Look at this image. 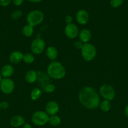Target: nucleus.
<instances>
[{
	"label": "nucleus",
	"instance_id": "1",
	"mask_svg": "<svg viewBox=\"0 0 128 128\" xmlns=\"http://www.w3.org/2000/svg\"><path fill=\"white\" fill-rule=\"evenodd\" d=\"M79 102L88 110L97 108L100 104V96L96 90L90 86H85L80 90L78 95Z\"/></svg>",
	"mask_w": 128,
	"mask_h": 128
},
{
	"label": "nucleus",
	"instance_id": "2",
	"mask_svg": "<svg viewBox=\"0 0 128 128\" xmlns=\"http://www.w3.org/2000/svg\"><path fill=\"white\" fill-rule=\"evenodd\" d=\"M46 74L53 80H61L66 75V70L61 62L53 61L48 66Z\"/></svg>",
	"mask_w": 128,
	"mask_h": 128
},
{
	"label": "nucleus",
	"instance_id": "3",
	"mask_svg": "<svg viewBox=\"0 0 128 128\" xmlns=\"http://www.w3.org/2000/svg\"><path fill=\"white\" fill-rule=\"evenodd\" d=\"M44 14L40 10H33L28 14L26 21L28 24L35 27L40 24L44 20Z\"/></svg>",
	"mask_w": 128,
	"mask_h": 128
},
{
	"label": "nucleus",
	"instance_id": "4",
	"mask_svg": "<svg viewBox=\"0 0 128 128\" xmlns=\"http://www.w3.org/2000/svg\"><path fill=\"white\" fill-rule=\"evenodd\" d=\"M81 55L85 61H92L95 59L97 55L96 48L90 43H85L81 50Z\"/></svg>",
	"mask_w": 128,
	"mask_h": 128
},
{
	"label": "nucleus",
	"instance_id": "5",
	"mask_svg": "<svg viewBox=\"0 0 128 128\" xmlns=\"http://www.w3.org/2000/svg\"><path fill=\"white\" fill-rule=\"evenodd\" d=\"M49 115L43 111H37L31 116V122L37 126H43L48 122Z\"/></svg>",
	"mask_w": 128,
	"mask_h": 128
},
{
	"label": "nucleus",
	"instance_id": "6",
	"mask_svg": "<svg viewBox=\"0 0 128 128\" xmlns=\"http://www.w3.org/2000/svg\"><path fill=\"white\" fill-rule=\"evenodd\" d=\"M100 94L105 100L111 101L115 96V91L109 84H104L99 89Z\"/></svg>",
	"mask_w": 128,
	"mask_h": 128
},
{
	"label": "nucleus",
	"instance_id": "7",
	"mask_svg": "<svg viewBox=\"0 0 128 128\" xmlns=\"http://www.w3.org/2000/svg\"><path fill=\"white\" fill-rule=\"evenodd\" d=\"M15 88V82L11 78H3L0 82V90L5 94H10Z\"/></svg>",
	"mask_w": 128,
	"mask_h": 128
},
{
	"label": "nucleus",
	"instance_id": "8",
	"mask_svg": "<svg viewBox=\"0 0 128 128\" xmlns=\"http://www.w3.org/2000/svg\"><path fill=\"white\" fill-rule=\"evenodd\" d=\"M30 49L32 53L34 54H40L45 50V42L44 40L39 38L35 39L31 42Z\"/></svg>",
	"mask_w": 128,
	"mask_h": 128
},
{
	"label": "nucleus",
	"instance_id": "9",
	"mask_svg": "<svg viewBox=\"0 0 128 128\" xmlns=\"http://www.w3.org/2000/svg\"><path fill=\"white\" fill-rule=\"evenodd\" d=\"M65 35L67 37L71 40L76 38L79 34V30L78 26L74 23H70L67 24L64 30Z\"/></svg>",
	"mask_w": 128,
	"mask_h": 128
},
{
	"label": "nucleus",
	"instance_id": "10",
	"mask_svg": "<svg viewBox=\"0 0 128 128\" xmlns=\"http://www.w3.org/2000/svg\"><path fill=\"white\" fill-rule=\"evenodd\" d=\"M60 107L59 104L54 101H50L46 103V106H45V112L49 115V116H54L56 115L58 112Z\"/></svg>",
	"mask_w": 128,
	"mask_h": 128
},
{
	"label": "nucleus",
	"instance_id": "11",
	"mask_svg": "<svg viewBox=\"0 0 128 128\" xmlns=\"http://www.w3.org/2000/svg\"><path fill=\"white\" fill-rule=\"evenodd\" d=\"M77 22L80 25H85L89 21V14L85 10H80L76 13Z\"/></svg>",
	"mask_w": 128,
	"mask_h": 128
},
{
	"label": "nucleus",
	"instance_id": "12",
	"mask_svg": "<svg viewBox=\"0 0 128 128\" xmlns=\"http://www.w3.org/2000/svg\"><path fill=\"white\" fill-rule=\"evenodd\" d=\"M79 40L81 41L83 43H89L92 38L91 31L87 28L83 29L79 32Z\"/></svg>",
	"mask_w": 128,
	"mask_h": 128
},
{
	"label": "nucleus",
	"instance_id": "13",
	"mask_svg": "<svg viewBox=\"0 0 128 128\" xmlns=\"http://www.w3.org/2000/svg\"><path fill=\"white\" fill-rule=\"evenodd\" d=\"M23 54L21 51H15L10 54L9 56V60L11 64H16L23 61Z\"/></svg>",
	"mask_w": 128,
	"mask_h": 128
},
{
	"label": "nucleus",
	"instance_id": "14",
	"mask_svg": "<svg viewBox=\"0 0 128 128\" xmlns=\"http://www.w3.org/2000/svg\"><path fill=\"white\" fill-rule=\"evenodd\" d=\"M37 81L40 84L41 88H44L46 85L50 84V78L49 77L47 74L43 72L42 71H38V79Z\"/></svg>",
	"mask_w": 128,
	"mask_h": 128
},
{
	"label": "nucleus",
	"instance_id": "15",
	"mask_svg": "<svg viewBox=\"0 0 128 128\" xmlns=\"http://www.w3.org/2000/svg\"><path fill=\"white\" fill-rule=\"evenodd\" d=\"M14 68L11 64H5L1 68L0 74L2 75L3 78H10L14 73Z\"/></svg>",
	"mask_w": 128,
	"mask_h": 128
},
{
	"label": "nucleus",
	"instance_id": "16",
	"mask_svg": "<svg viewBox=\"0 0 128 128\" xmlns=\"http://www.w3.org/2000/svg\"><path fill=\"white\" fill-rule=\"evenodd\" d=\"M10 125L13 128H19L22 126L25 123V118L20 115L14 116L10 119Z\"/></svg>",
	"mask_w": 128,
	"mask_h": 128
},
{
	"label": "nucleus",
	"instance_id": "17",
	"mask_svg": "<svg viewBox=\"0 0 128 128\" xmlns=\"http://www.w3.org/2000/svg\"><path fill=\"white\" fill-rule=\"evenodd\" d=\"M46 56L49 60L51 61H55L58 57V51L57 49L55 47L53 46H50L48 47L46 50Z\"/></svg>",
	"mask_w": 128,
	"mask_h": 128
},
{
	"label": "nucleus",
	"instance_id": "18",
	"mask_svg": "<svg viewBox=\"0 0 128 128\" xmlns=\"http://www.w3.org/2000/svg\"><path fill=\"white\" fill-rule=\"evenodd\" d=\"M25 81L28 83L32 84L36 82L38 79V72L34 70H31L28 71L25 76Z\"/></svg>",
	"mask_w": 128,
	"mask_h": 128
},
{
	"label": "nucleus",
	"instance_id": "19",
	"mask_svg": "<svg viewBox=\"0 0 128 128\" xmlns=\"http://www.w3.org/2000/svg\"><path fill=\"white\" fill-rule=\"evenodd\" d=\"M42 94V90L39 88H35L33 89L32 91H31L30 93V98L32 101H37Z\"/></svg>",
	"mask_w": 128,
	"mask_h": 128
},
{
	"label": "nucleus",
	"instance_id": "20",
	"mask_svg": "<svg viewBox=\"0 0 128 128\" xmlns=\"http://www.w3.org/2000/svg\"><path fill=\"white\" fill-rule=\"evenodd\" d=\"M34 32V27L29 24H26L22 28V34L25 37H31Z\"/></svg>",
	"mask_w": 128,
	"mask_h": 128
},
{
	"label": "nucleus",
	"instance_id": "21",
	"mask_svg": "<svg viewBox=\"0 0 128 128\" xmlns=\"http://www.w3.org/2000/svg\"><path fill=\"white\" fill-rule=\"evenodd\" d=\"M49 124L51 125L53 127H56L59 126L61 123V119L57 115H54V116H51L49 117L48 122Z\"/></svg>",
	"mask_w": 128,
	"mask_h": 128
},
{
	"label": "nucleus",
	"instance_id": "22",
	"mask_svg": "<svg viewBox=\"0 0 128 128\" xmlns=\"http://www.w3.org/2000/svg\"><path fill=\"white\" fill-rule=\"evenodd\" d=\"M99 107H100V110L103 112H108V111H110V108H111L110 102L107 100H103L99 104Z\"/></svg>",
	"mask_w": 128,
	"mask_h": 128
},
{
	"label": "nucleus",
	"instance_id": "23",
	"mask_svg": "<svg viewBox=\"0 0 128 128\" xmlns=\"http://www.w3.org/2000/svg\"><path fill=\"white\" fill-rule=\"evenodd\" d=\"M23 61L26 64L33 63L35 61V56H34L33 54L30 53V52H26V53L24 54Z\"/></svg>",
	"mask_w": 128,
	"mask_h": 128
},
{
	"label": "nucleus",
	"instance_id": "24",
	"mask_svg": "<svg viewBox=\"0 0 128 128\" xmlns=\"http://www.w3.org/2000/svg\"><path fill=\"white\" fill-rule=\"evenodd\" d=\"M42 90L43 91L46 93H51V92H54V91L55 90V86L51 83L48 84L44 88H43Z\"/></svg>",
	"mask_w": 128,
	"mask_h": 128
},
{
	"label": "nucleus",
	"instance_id": "25",
	"mask_svg": "<svg viewBox=\"0 0 128 128\" xmlns=\"http://www.w3.org/2000/svg\"><path fill=\"white\" fill-rule=\"evenodd\" d=\"M23 12L20 10H17L14 11L13 12L11 13V18L12 20H18L22 16Z\"/></svg>",
	"mask_w": 128,
	"mask_h": 128
},
{
	"label": "nucleus",
	"instance_id": "26",
	"mask_svg": "<svg viewBox=\"0 0 128 128\" xmlns=\"http://www.w3.org/2000/svg\"><path fill=\"white\" fill-rule=\"evenodd\" d=\"M124 0H110V4L114 8H117L123 4Z\"/></svg>",
	"mask_w": 128,
	"mask_h": 128
},
{
	"label": "nucleus",
	"instance_id": "27",
	"mask_svg": "<svg viewBox=\"0 0 128 128\" xmlns=\"http://www.w3.org/2000/svg\"><path fill=\"white\" fill-rule=\"evenodd\" d=\"M84 43H83V42H82L81 41H80V40H77V41H76L74 42V46H75V48L77 49V50H81L83 46H84Z\"/></svg>",
	"mask_w": 128,
	"mask_h": 128
},
{
	"label": "nucleus",
	"instance_id": "28",
	"mask_svg": "<svg viewBox=\"0 0 128 128\" xmlns=\"http://www.w3.org/2000/svg\"><path fill=\"white\" fill-rule=\"evenodd\" d=\"M12 0H0V6H8L10 4Z\"/></svg>",
	"mask_w": 128,
	"mask_h": 128
},
{
	"label": "nucleus",
	"instance_id": "29",
	"mask_svg": "<svg viewBox=\"0 0 128 128\" xmlns=\"http://www.w3.org/2000/svg\"><path fill=\"white\" fill-rule=\"evenodd\" d=\"M0 106H1V110H6L9 108V103L7 101H2L0 102Z\"/></svg>",
	"mask_w": 128,
	"mask_h": 128
},
{
	"label": "nucleus",
	"instance_id": "30",
	"mask_svg": "<svg viewBox=\"0 0 128 128\" xmlns=\"http://www.w3.org/2000/svg\"><path fill=\"white\" fill-rule=\"evenodd\" d=\"M65 22H66L67 24H69L70 23H72V21H73V19L72 17L70 15H67L65 17Z\"/></svg>",
	"mask_w": 128,
	"mask_h": 128
},
{
	"label": "nucleus",
	"instance_id": "31",
	"mask_svg": "<svg viewBox=\"0 0 128 128\" xmlns=\"http://www.w3.org/2000/svg\"><path fill=\"white\" fill-rule=\"evenodd\" d=\"M13 3L16 6H20L23 3L24 0H12Z\"/></svg>",
	"mask_w": 128,
	"mask_h": 128
},
{
	"label": "nucleus",
	"instance_id": "32",
	"mask_svg": "<svg viewBox=\"0 0 128 128\" xmlns=\"http://www.w3.org/2000/svg\"><path fill=\"white\" fill-rule=\"evenodd\" d=\"M22 128H32V126L30 124L28 123V122H25L22 126Z\"/></svg>",
	"mask_w": 128,
	"mask_h": 128
},
{
	"label": "nucleus",
	"instance_id": "33",
	"mask_svg": "<svg viewBox=\"0 0 128 128\" xmlns=\"http://www.w3.org/2000/svg\"><path fill=\"white\" fill-rule=\"evenodd\" d=\"M124 113H125V116L128 118V104H127L126 106L125 107V109H124Z\"/></svg>",
	"mask_w": 128,
	"mask_h": 128
},
{
	"label": "nucleus",
	"instance_id": "34",
	"mask_svg": "<svg viewBox=\"0 0 128 128\" xmlns=\"http://www.w3.org/2000/svg\"><path fill=\"white\" fill-rule=\"evenodd\" d=\"M27 1H30L31 2H35V3H37V2H40L42 1L43 0H27Z\"/></svg>",
	"mask_w": 128,
	"mask_h": 128
},
{
	"label": "nucleus",
	"instance_id": "35",
	"mask_svg": "<svg viewBox=\"0 0 128 128\" xmlns=\"http://www.w3.org/2000/svg\"><path fill=\"white\" fill-rule=\"evenodd\" d=\"M3 79V77L2 75H1V74H0V82H1V81H2Z\"/></svg>",
	"mask_w": 128,
	"mask_h": 128
},
{
	"label": "nucleus",
	"instance_id": "36",
	"mask_svg": "<svg viewBox=\"0 0 128 128\" xmlns=\"http://www.w3.org/2000/svg\"><path fill=\"white\" fill-rule=\"evenodd\" d=\"M1 110V106H0V110Z\"/></svg>",
	"mask_w": 128,
	"mask_h": 128
},
{
	"label": "nucleus",
	"instance_id": "37",
	"mask_svg": "<svg viewBox=\"0 0 128 128\" xmlns=\"http://www.w3.org/2000/svg\"><path fill=\"white\" fill-rule=\"evenodd\" d=\"M127 1H128V0H127Z\"/></svg>",
	"mask_w": 128,
	"mask_h": 128
}]
</instances>
